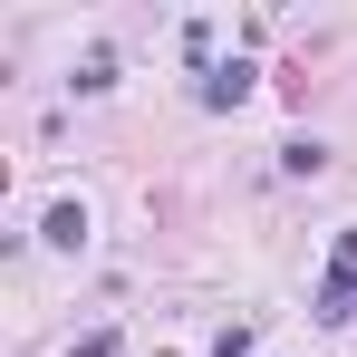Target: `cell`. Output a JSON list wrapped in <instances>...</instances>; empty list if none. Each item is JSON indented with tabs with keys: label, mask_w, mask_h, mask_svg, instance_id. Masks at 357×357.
<instances>
[{
	"label": "cell",
	"mask_w": 357,
	"mask_h": 357,
	"mask_svg": "<svg viewBox=\"0 0 357 357\" xmlns=\"http://www.w3.org/2000/svg\"><path fill=\"white\" fill-rule=\"evenodd\" d=\"M319 319H357V232H338V261L319 280Z\"/></svg>",
	"instance_id": "obj_1"
},
{
	"label": "cell",
	"mask_w": 357,
	"mask_h": 357,
	"mask_svg": "<svg viewBox=\"0 0 357 357\" xmlns=\"http://www.w3.org/2000/svg\"><path fill=\"white\" fill-rule=\"evenodd\" d=\"M241 97H251V68H203V107H241Z\"/></svg>",
	"instance_id": "obj_2"
},
{
	"label": "cell",
	"mask_w": 357,
	"mask_h": 357,
	"mask_svg": "<svg viewBox=\"0 0 357 357\" xmlns=\"http://www.w3.org/2000/svg\"><path fill=\"white\" fill-rule=\"evenodd\" d=\"M49 241H59V251H77V241H87V213H77V203H59V213H49Z\"/></svg>",
	"instance_id": "obj_3"
}]
</instances>
